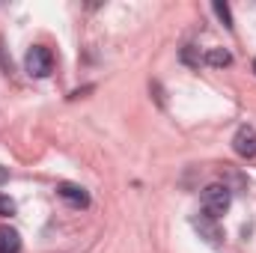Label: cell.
I'll return each instance as SVG.
<instances>
[{"label": "cell", "mask_w": 256, "mask_h": 253, "mask_svg": "<svg viewBox=\"0 0 256 253\" xmlns=\"http://www.w3.org/2000/svg\"><path fill=\"white\" fill-rule=\"evenodd\" d=\"M230 206H232V190L226 188V185H208V188L202 190V212L208 218L218 220Z\"/></svg>", "instance_id": "cell-1"}, {"label": "cell", "mask_w": 256, "mask_h": 253, "mask_svg": "<svg viewBox=\"0 0 256 253\" xmlns=\"http://www.w3.org/2000/svg\"><path fill=\"white\" fill-rule=\"evenodd\" d=\"M24 66H27V74L33 78H48L54 72V54L45 48V45H33L24 57Z\"/></svg>", "instance_id": "cell-2"}, {"label": "cell", "mask_w": 256, "mask_h": 253, "mask_svg": "<svg viewBox=\"0 0 256 253\" xmlns=\"http://www.w3.org/2000/svg\"><path fill=\"white\" fill-rule=\"evenodd\" d=\"M191 224H194V230L208 242V244H220L224 232H220V226H218V220H214V218H208V214L202 212V214H194Z\"/></svg>", "instance_id": "cell-3"}, {"label": "cell", "mask_w": 256, "mask_h": 253, "mask_svg": "<svg viewBox=\"0 0 256 253\" xmlns=\"http://www.w3.org/2000/svg\"><path fill=\"white\" fill-rule=\"evenodd\" d=\"M232 149L242 158H256V131L250 126H242L232 137Z\"/></svg>", "instance_id": "cell-4"}, {"label": "cell", "mask_w": 256, "mask_h": 253, "mask_svg": "<svg viewBox=\"0 0 256 253\" xmlns=\"http://www.w3.org/2000/svg\"><path fill=\"white\" fill-rule=\"evenodd\" d=\"M57 194L63 196L66 202L78 206V208H86V206H90V194H86V188H80V185H74V182H60V185H57Z\"/></svg>", "instance_id": "cell-5"}, {"label": "cell", "mask_w": 256, "mask_h": 253, "mask_svg": "<svg viewBox=\"0 0 256 253\" xmlns=\"http://www.w3.org/2000/svg\"><path fill=\"white\" fill-rule=\"evenodd\" d=\"M0 253H21V236L12 226H0Z\"/></svg>", "instance_id": "cell-6"}, {"label": "cell", "mask_w": 256, "mask_h": 253, "mask_svg": "<svg viewBox=\"0 0 256 253\" xmlns=\"http://www.w3.org/2000/svg\"><path fill=\"white\" fill-rule=\"evenodd\" d=\"M206 63L208 66H230L232 57H230V51H224V48H212V51L206 54Z\"/></svg>", "instance_id": "cell-7"}, {"label": "cell", "mask_w": 256, "mask_h": 253, "mask_svg": "<svg viewBox=\"0 0 256 253\" xmlns=\"http://www.w3.org/2000/svg\"><path fill=\"white\" fill-rule=\"evenodd\" d=\"M214 12H218V18H220V21H224V24H226V27L232 30V12H230V6L218 0V3H214Z\"/></svg>", "instance_id": "cell-8"}, {"label": "cell", "mask_w": 256, "mask_h": 253, "mask_svg": "<svg viewBox=\"0 0 256 253\" xmlns=\"http://www.w3.org/2000/svg\"><path fill=\"white\" fill-rule=\"evenodd\" d=\"M0 214H15V202L0 194Z\"/></svg>", "instance_id": "cell-9"}, {"label": "cell", "mask_w": 256, "mask_h": 253, "mask_svg": "<svg viewBox=\"0 0 256 253\" xmlns=\"http://www.w3.org/2000/svg\"><path fill=\"white\" fill-rule=\"evenodd\" d=\"M3 182H9V170H6V167H0V185H3Z\"/></svg>", "instance_id": "cell-10"}, {"label": "cell", "mask_w": 256, "mask_h": 253, "mask_svg": "<svg viewBox=\"0 0 256 253\" xmlns=\"http://www.w3.org/2000/svg\"><path fill=\"white\" fill-rule=\"evenodd\" d=\"M254 72H256V60H254Z\"/></svg>", "instance_id": "cell-11"}]
</instances>
